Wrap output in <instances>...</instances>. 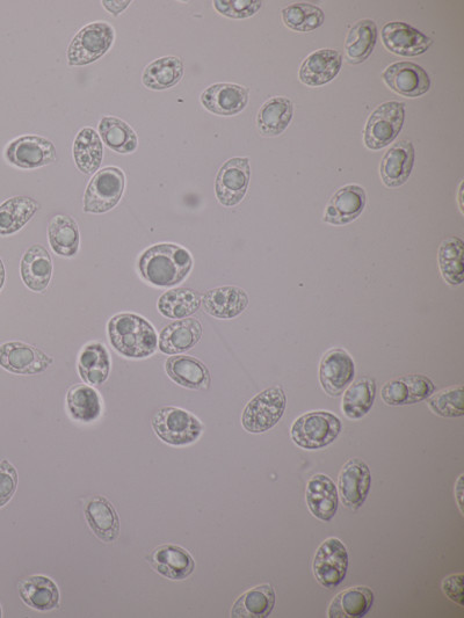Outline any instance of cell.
Wrapping results in <instances>:
<instances>
[{
  "mask_svg": "<svg viewBox=\"0 0 464 618\" xmlns=\"http://www.w3.org/2000/svg\"><path fill=\"white\" fill-rule=\"evenodd\" d=\"M0 617H3V609H2V606H0Z\"/></svg>",
  "mask_w": 464,
  "mask_h": 618,
  "instance_id": "db71d44e",
  "label": "cell"
},
{
  "mask_svg": "<svg viewBox=\"0 0 464 618\" xmlns=\"http://www.w3.org/2000/svg\"><path fill=\"white\" fill-rule=\"evenodd\" d=\"M20 274L32 292H45L53 278V260L45 246L35 244L29 247L21 259Z\"/></svg>",
  "mask_w": 464,
  "mask_h": 618,
  "instance_id": "603a6c76",
  "label": "cell"
},
{
  "mask_svg": "<svg viewBox=\"0 0 464 618\" xmlns=\"http://www.w3.org/2000/svg\"><path fill=\"white\" fill-rule=\"evenodd\" d=\"M429 407L434 414L442 418H460L464 414L463 387L442 390L439 394L431 396Z\"/></svg>",
  "mask_w": 464,
  "mask_h": 618,
  "instance_id": "ee69618b",
  "label": "cell"
},
{
  "mask_svg": "<svg viewBox=\"0 0 464 618\" xmlns=\"http://www.w3.org/2000/svg\"><path fill=\"white\" fill-rule=\"evenodd\" d=\"M137 267L142 279L151 286L171 288L188 278L193 257L190 251L177 244H157L141 254Z\"/></svg>",
  "mask_w": 464,
  "mask_h": 618,
  "instance_id": "6da1fadb",
  "label": "cell"
},
{
  "mask_svg": "<svg viewBox=\"0 0 464 618\" xmlns=\"http://www.w3.org/2000/svg\"><path fill=\"white\" fill-rule=\"evenodd\" d=\"M104 148L99 134L93 128L86 127L79 132L74 143V159L77 169L84 174L99 171L103 163Z\"/></svg>",
  "mask_w": 464,
  "mask_h": 618,
  "instance_id": "d590c367",
  "label": "cell"
},
{
  "mask_svg": "<svg viewBox=\"0 0 464 618\" xmlns=\"http://www.w3.org/2000/svg\"><path fill=\"white\" fill-rule=\"evenodd\" d=\"M381 38L384 47L389 52L404 57L423 55L433 45L429 36L409 24L401 23V21H393V23L384 26Z\"/></svg>",
  "mask_w": 464,
  "mask_h": 618,
  "instance_id": "2e32d148",
  "label": "cell"
},
{
  "mask_svg": "<svg viewBox=\"0 0 464 618\" xmlns=\"http://www.w3.org/2000/svg\"><path fill=\"white\" fill-rule=\"evenodd\" d=\"M463 574H453V576L447 577L444 581H442V592L447 596V598L463 607L464 605V595H463Z\"/></svg>",
  "mask_w": 464,
  "mask_h": 618,
  "instance_id": "681fc988",
  "label": "cell"
},
{
  "mask_svg": "<svg viewBox=\"0 0 464 618\" xmlns=\"http://www.w3.org/2000/svg\"><path fill=\"white\" fill-rule=\"evenodd\" d=\"M114 39V28L105 21H97V23L83 27L70 43L69 65L84 67V65L98 61L112 48Z\"/></svg>",
  "mask_w": 464,
  "mask_h": 618,
  "instance_id": "52a82bcc",
  "label": "cell"
},
{
  "mask_svg": "<svg viewBox=\"0 0 464 618\" xmlns=\"http://www.w3.org/2000/svg\"><path fill=\"white\" fill-rule=\"evenodd\" d=\"M455 499L458 501L461 513H463V475L455 483Z\"/></svg>",
  "mask_w": 464,
  "mask_h": 618,
  "instance_id": "816d5d0a",
  "label": "cell"
},
{
  "mask_svg": "<svg viewBox=\"0 0 464 618\" xmlns=\"http://www.w3.org/2000/svg\"><path fill=\"white\" fill-rule=\"evenodd\" d=\"M382 401L390 406L409 405L408 385L404 378L387 382L381 390Z\"/></svg>",
  "mask_w": 464,
  "mask_h": 618,
  "instance_id": "c3c4849f",
  "label": "cell"
},
{
  "mask_svg": "<svg viewBox=\"0 0 464 618\" xmlns=\"http://www.w3.org/2000/svg\"><path fill=\"white\" fill-rule=\"evenodd\" d=\"M376 41L377 27L374 21H359L347 35L345 43L347 62L350 64L364 63L373 54Z\"/></svg>",
  "mask_w": 464,
  "mask_h": 618,
  "instance_id": "74e56055",
  "label": "cell"
},
{
  "mask_svg": "<svg viewBox=\"0 0 464 618\" xmlns=\"http://www.w3.org/2000/svg\"><path fill=\"white\" fill-rule=\"evenodd\" d=\"M149 561L157 573L174 581L187 579L195 570L190 552L173 544H164L155 549Z\"/></svg>",
  "mask_w": 464,
  "mask_h": 618,
  "instance_id": "7402d4cb",
  "label": "cell"
},
{
  "mask_svg": "<svg viewBox=\"0 0 464 618\" xmlns=\"http://www.w3.org/2000/svg\"><path fill=\"white\" fill-rule=\"evenodd\" d=\"M342 420L326 411H315L297 418L290 428L296 446L307 450L328 447L342 432Z\"/></svg>",
  "mask_w": 464,
  "mask_h": 618,
  "instance_id": "3957f363",
  "label": "cell"
},
{
  "mask_svg": "<svg viewBox=\"0 0 464 618\" xmlns=\"http://www.w3.org/2000/svg\"><path fill=\"white\" fill-rule=\"evenodd\" d=\"M85 518L94 535L105 543H113L120 535V518L106 498L96 496L86 501Z\"/></svg>",
  "mask_w": 464,
  "mask_h": 618,
  "instance_id": "484cf974",
  "label": "cell"
},
{
  "mask_svg": "<svg viewBox=\"0 0 464 618\" xmlns=\"http://www.w3.org/2000/svg\"><path fill=\"white\" fill-rule=\"evenodd\" d=\"M19 594L28 607L50 612L60 606L61 593L55 581L46 576H32L21 581Z\"/></svg>",
  "mask_w": 464,
  "mask_h": 618,
  "instance_id": "83f0119b",
  "label": "cell"
},
{
  "mask_svg": "<svg viewBox=\"0 0 464 618\" xmlns=\"http://www.w3.org/2000/svg\"><path fill=\"white\" fill-rule=\"evenodd\" d=\"M376 384L371 378H360L345 390L342 410L351 420H359L367 416L375 402Z\"/></svg>",
  "mask_w": 464,
  "mask_h": 618,
  "instance_id": "f35d334b",
  "label": "cell"
},
{
  "mask_svg": "<svg viewBox=\"0 0 464 618\" xmlns=\"http://www.w3.org/2000/svg\"><path fill=\"white\" fill-rule=\"evenodd\" d=\"M343 65V56L335 49H321L310 54L300 68V81L311 87L330 83Z\"/></svg>",
  "mask_w": 464,
  "mask_h": 618,
  "instance_id": "44dd1931",
  "label": "cell"
},
{
  "mask_svg": "<svg viewBox=\"0 0 464 618\" xmlns=\"http://www.w3.org/2000/svg\"><path fill=\"white\" fill-rule=\"evenodd\" d=\"M165 370L174 383L191 390H207L210 373L205 363L190 355H173L165 363Z\"/></svg>",
  "mask_w": 464,
  "mask_h": 618,
  "instance_id": "4316f807",
  "label": "cell"
},
{
  "mask_svg": "<svg viewBox=\"0 0 464 618\" xmlns=\"http://www.w3.org/2000/svg\"><path fill=\"white\" fill-rule=\"evenodd\" d=\"M251 179L249 158L236 157L224 163L216 176V198L224 207L239 205L248 192Z\"/></svg>",
  "mask_w": 464,
  "mask_h": 618,
  "instance_id": "8fae6325",
  "label": "cell"
},
{
  "mask_svg": "<svg viewBox=\"0 0 464 618\" xmlns=\"http://www.w3.org/2000/svg\"><path fill=\"white\" fill-rule=\"evenodd\" d=\"M6 280L5 266L2 258H0V290L3 289Z\"/></svg>",
  "mask_w": 464,
  "mask_h": 618,
  "instance_id": "f5cc1de1",
  "label": "cell"
},
{
  "mask_svg": "<svg viewBox=\"0 0 464 618\" xmlns=\"http://www.w3.org/2000/svg\"><path fill=\"white\" fill-rule=\"evenodd\" d=\"M282 21L295 32L308 33L324 24V13L319 7L310 4H293L282 10Z\"/></svg>",
  "mask_w": 464,
  "mask_h": 618,
  "instance_id": "7bdbcfd3",
  "label": "cell"
},
{
  "mask_svg": "<svg viewBox=\"0 0 464 618\" xmlns=\"http://www.w3.org/2000/svg\"><path fill=\"white\" fill-rule=\"evenodd\" d=\"M371 487L372 472L364 461L352 458L344 464L338 478V496L348 510L358 511L365 504Z\"/></svg>",
  "mask_w": 464,
  "mask_h": 618,
  "instance_id": "4fadbf2b",
  "label": "cell"
},
{
  "mask_svg": "<svg viewBox=\"0 0 464 618\" xmlns=\"http://www.w3.org/2000/svg\"><path fill=\"white\" fill-rule=\"evenodd\" d=\"M346 545L337 537L325 540L316 552L313 572L316 580L325 588L338 587L346 578L348 570Z\"/></svg>",
  "mask_w": 464,
  "mask_h": 618,
  "instance_id": "30bf717a",
  "label": "cell"
},
{
  "mask_svg": "<svg viewBox=\"0 0 464 618\" xmlns=\"http://www.w3.org/2000/svg\"><path fill=\"white\" fill-rule=\"evenodd\" d=\"M184 76V63L176 56L158 58L144 69L142 83L149 90L164 91L176 86Z\"/></svg>",
  "mask_w": 464,
  "mask_h": 618,
  "instance_id": "e575fe53",
  "label": "cell"
},
{
  "mask_svg": "<svg viewBox=\"0 0 464 618\" xmlns=\"http://www.w3.org/2000/svg\"><path fill=\"white\" fill-rule=\"evenodd\" d=\"M367 194L364 187L347 185L332 195L324 214V222L332 225L351 223L364 212Z\"/></svg>",
  "mask_w": 464,
  "mask_h": 618,
  "instance_id": "e0dca14e",
  "label": "cell"
},
{
  "mask_svg": "<svg viewBox=\"0 0 464 618\" xmlns=\"http://www.w3.org/2000/svg\"><path fill=\"white\" fill-rule=\"evenodd\" d=\"M4 158L18 169L34 170L55 163L57 152L54 143L48 138L24 135L6 145Z\"/></svg>",
  "mask_w": 464,
  "mask_h": 618,
  "instance_id": "9c48e42d",
  "label": "cell"
},
{
  "mask_svg": "<svg viewBox=\"0 0 464 618\" xmlns=\"http://www.w3.org/2000/svg\"><path fill=\"white\" fill-rule=\"evenodd\" d=\"M54 360L38 348L10 341L0 345V367L16 375H38L52 366Z\"/></svg>",
  "mask_w": 464,
  "mask_h": 618,
  "instance_id": "7c38bea8",
  "label": "cell"
},
{
  "mask_svg": "<svg viewBox=\"0 0 464 618\" xmlns=\"http://www.w3.org/2000/svg\"><path fill=\"white\" fill-rule=\"evenodd\" d=\"M201 296L188 288H176L159 297L157 309L166 318L185 319L198 312Z\"/></svg>",
  "mask_w": 464,
  "mask_h": 618,
  "instance_id": "ab89813d",
  "label": "cell"
},
{
  "mask_svg": "<svg viewBox=\"0 0 464 618\" xmlns=\"http://www.w3.org/2000/svg\"><path fill=\"white\" fill-rule=\"evenodd\" d=\"M201 303L208 315L217 319H232L248 308L249 296L242 288L226 286L209 290Z\"/></svg>",
  "mask_w": 464,
  "mask_h": 618,
  "instance_id": "d4e9b609",
  "label": "cell"
},
{
  "mask_svg": "<svg viewBox=\"0 0 464 618\" xmlns=\"http://www.w3.org/2000/svg\"><path fill=\"white\" fill-rule=\"evenodd\" d=\"M274 606V588L260 585L239 596L230 615L234 618H266L272 614Z\"/></svg>",
  "mask_w": 464,
  "mask_h": 618,
  "instance_id": "d6a6232c",
  "label": "cell"
},
{
  "mask_svg": "<svg viewBox=\"0 0 464 618\" xmlns=\"http://www.w3.org/2000/svg\"><path fill=\"white\" fill-rule=\"evenodd\" d=\"M464 243L460 237L452 236L441 243L438 261L442 278L449 286H460L464 280Z\"/></svg>",
  "mask_w": 464,
  "mask_h": 618,
  "instance_id": "b9f144b4",
  "label": "cell"
},
{
  "mask_svg": "<svg viewBox=\"0 0 464 618\" xmlns=\"http://www.w3.org/2000/svg\"><path fill=\"white\" fill-rule=\"evenodd\" d=\"M99 136L108 148L121 155L133 154L139 147L134 129L114 116H104L99 125Z\"/></svg>",
  "mask_w": 464,
  "mask_h": 618,
  "instance_id": "8d00e7d4",
  "label": "cell"
},
{
  "mask_svg": "<svg viewBox=\"0 0 464 618\" xmlns=\"http://www.w3.org/2000/svg\"><path fill=\"white\" fill-rule=\"evenodd\" d=\"M249 89L246 87L220 83L209 86L201 94V104L208 112L222 116L237 115L249 103Z\"/></svg>",
  "mask_w": 464,
  "mask_h": 618,
  "instance_id": "ac0fdd59",
  "label": "cell"
},
{
  "mask_svg": "<svg viewBox=\"0 0 464 618\" xmlns=\"http://www.w3.org/2000/svg\"><path fill=\"white\" fill-rule=\"evenodd\" d=\"M263 6L259 0H216L214 7L222 16L231 19H246L255 16Z\"/></svg>",
  "mask_w": 464,
  "mask_h": 618,
  "instance_id": "f6af8a7d",
  "label": "cell"
},
{
  "mask_svg": "<svg viewBox=\"0 0 464 618\" xmlns=\"http://www.w3.org/2000/svg\"><path fill=\"white\" fill-rule=\"evenodd\" d=\"M40 205L28 196H14L0 205V236L16 234L38 213Z\"/></svg>",
  "mask_w": 464,
  "mask_h": 618,
  "instance_id": "1f68e13d",
  "label": "cell"
},
{
  "mask_svg": "<svg viewBox=\"0 0 464 618\" xmlns=\"http://www.w3.org/2000/svg\"><path fill=\"white\" fill-rule=\"evenodd\" d=\"M287 399L285 391L273 387L261 391L245 406L242 425L246 432L261 434L272 430L284 417Z\"/></svg>",
  "mask_w": 464,
  "mask_h": 618,
  "instance_id": "8992f818",
  "label": "cell"
},
{
  "mask_svg": "<svg viewBox=\"0 0 464 618\" xmlns=\"http://www.w3.org/2000/svg\"><path fill=\"white\" fill-rule=\"evenodd\" d=\"M293 103L285 97H274L261 106L257 116L260 133L267 137L279 136L293 119Z\"/></svg>",
  "mask_w": 464,
  "mask_h": 618,
  "instance_id": "836d02e7",
  "label": "cell"
},
{
  "mask_svg": "<svg viewBox=\"0 0 464 618\" xmlns=\"http://www.w3.org/2000/svg\"><path fill=\"white\" fill-rule=\"evenodd\" d=\"M383 82L391 91L406 98L424 96L431 89V78L420 65L412 62H397L382 72Z\"/></svg>",
  "mask_w": 464,
  "mask_h": 618,
  "instance_id": "9a60e30c",
  "label": "cell"
},
{
  "mask_svg": "<svg viewBox=\"0 0 464 618\" xmlns=\"http://www.w3.org/2000/svg\"><path fill=\"white\" fill-rule=\"evenodd\" d=\"M355 376V363L343 348L326 352L319 363V381L331 397H338L350 385Z\"/></svg>",
  "mask_w": 464,
  "mask_h": 618,
  "instance_id": "5bb4252c",
  "label": "cell"
},
{
  "mask_svg": "<svg viewBox=\"0 0 464 618\" xmlns=\"http://www.w3.org/2000/svg\"><path fill=\"white\" fill-rule=\"evenodd\" d=\"M108 337L115 351L128 359L149 358L157 351L155 327L136 314H119L108 323Z\"/></svg>",
  "mask_w": 464,
  "mask_h": 618,
  "instance_id": "7a4b0ae2",
  "label": "cell"
},
{
  "mask_svg": "<svg viewBox=\"0 0 464 618\" xmlns=\"http://www.w3.org/2000/svg\"><path fill=\"white\" fill-rule=\"evenodd\" d=\"M306 501L316 519L329 522L338 512L339 498L335 482L329 476L317 474L309 479Z\"/></svg>",
  "mask_w": 464,
  "mask_h": 618,
  "instance_id": "cb8c5ba5",
  "label": "cell"
},
{
  "mask_svg": "<svg viewBox=\"0 0 464 618\" xmlns=\"http://www.w3.org/2000/svg\"><path fill=\"white\" fill-rule=\"evenodd\" d=\"M18 482L17 469L7 460L0 462V508L10 503L17 492Z\"/></svg>",
  "mask_w": 464,
  "mask_h": 618,
  "instance_id": "bcb514c9",
  "label": "cell"
},
{
  "mask_svg": "<svg viewBox=\"0 0 464 618\" xmlns=\"http://www.w3.org/2000/svg\"><path fill=\"white\" fill-rule=\"evenodd\" d=\"M67 407L72 419L82 423L97 420L103 410L98 392L86 384H77L68 391Z\"/></svg>",
  "mask_w": 464,
  "mask_h": 618,
  "instance_id": "60d3db41",
  "label": "cell"
},
{
  "mask_svg": "<svg viewBox=\"0 0 464 618\" xmlns=\"http://www.w3.org/2000/svg\"><path fill=\"white\" fill-rule=\"evenodd\" d=\"M403 378L408 385L409 405L423 402L434 394V384L429 377L410 375Z\"/></svg>",
  "mask_w": 464,
  "mask_h": 618,
  "instance_id": "7dc6e473",
  "label": "cell"
},
{
  "mask_svg": "<svg viewBox=\"0 0 464 618\" xmlns=\"http://www.w3.org/2000/svg\"><path fill=\"white\" fill-rule=\"evenodd\" d=\"M48 241L57 256L75 257L81 245V232L74 218L56 215L48 224Z\"/></svg>",
  "mask_w": 464,
  "mask_h": 618,
  "instance_id": "f546056e",
  "label": "cell"
},
{
  "mask_svg": "<svg viewBox=\"0 0 464 618\" xmlns=\"http://www.w3.org/2000/svg\"><path fill=\"white\" fill-rule=\"evenodd\" d=\"M202 333V325L198 319H178L165 326L159 334L158 348L168 355L183 354L199 343Z\"/></svg>",
  "mask_w": 464,
  "mask_h": 618,
  "instance_id": "d6986e66",
  "label": "cell"
},
{
  "mask_svg": "<svg viewBox=\"0 0 464 618\" xmlns=\"http://www.w3.org/2000/svg\"><path fill=\"white\" fill-rule=\"evenodd\" d=\"M374 603V593L371 588L357 586L339 593L331 602L328 610L329 618H362L365 617Z\"/></svg>",
  "mask_w": 464,
  "mask_h": 618,
  "instance_id": "4dcf8cb0",
  "label": "cell"
},
{
  "mask_svg": "<svg viewBox=\"0 0 464 618\" xmlns=\"http://www.w3.org/2000/svg\"><path fill=\"white\" fill-rule=\"evenodd\" d=\"M78 372L90 387H100L110 377L111 356L101 343H90L83 347L78 359Z\"/></svg>",
  "mask_w": 464,
  "mask_h": 618,
  "instance_id": "f1b7e54d",
  "label": "cell"
},
{
  "mask_svg": "<svg viewBox=\"0 0 464 618\" xmlns=\"http://www.w3.org/2000/svg\"><path fill=\"white\" fill-rule=\"evenodd\" d=\"M415 165V148L410 141H400L383 156L380 174L383 184L389 188L403 186L409 180Z\"/></svg>",
  "mask_w": 464,
  "mask_h": 618,
  "instance_id": "ffe728a7",
  "label": "cell"
},
{
  "mask_svg": "<svg viewBox=\"0 0 464 618\" xmlns=\"http://www.w3.org/2000/svg\"><path fill=\"white\" fill-rule=\"evenodd\" d=\"M151 424L158 438L174 447L192 445L203 433L201 421L179 407H162L155 413Z\"/></svg>",
  "mask_w": 464,
  "mask_h": 618,
  "instance_id": "277c9868",
  "label": "cell"
},
{
  "mask_svg": "<svg viewBox=\"0 0 464 618\" xmlns=\"http://www.w3.org/2000/svg\"><path fill=\"white\" fill-rule=\"evenodd\" d=\"M404 106L398 101H389L369 116L364 133L365 145L369 150H381L396 140L404 125Z\"/></svg>",
  "mask_w": 464,
  "mask_h": 618,
  "instance_id": "ba28073f",
  "label": "cell"
},
{
  "mask_svg": "<svg viewBox=\"0 0 464 618\" xmlns=\"http://www.w3.org/2000/svg\"><path fill=\"white\" fill-rule=\"evenodd\" d=\"M126 176L119 167L99 170L90 181L84 195V212L105 214L119 205L125 193Z\"/></svg>",
  "mask_w": 464,
  "mask_h": 618,
  "instance_id": "5b68a950",
  "label": "cell"
},
{
  "mask_svg": "<svg viewBox=\"0 0 464 618\" xmlns=\"http://www.w3.org/2000/svg\"><path fill=\"white\" fill-rule=\"evenodd\" d=\"M132 2H103V6L108 12L112 13V16L118 17L127 9Z\"/></svg>",
  "mask_w": 464,
  "mask_h": 618,
  "instance_id": "f907efd6",
  "label": "cell"
}]
</instances>
